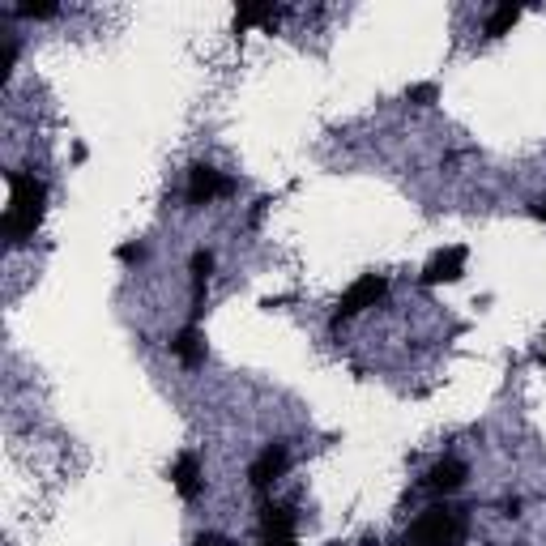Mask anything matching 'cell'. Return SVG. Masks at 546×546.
Returning <instances> with one entry per match:
<instances>
[{"instance_id": "obj_12", "label": "cell", "mask_w": 546, "mask_h": 546, "mask_svg": "<svg viewBox=\"0 0 546 546\" xmlns=\"http://www.w3.org/2000/svg\"><path fill=\"white\" fill-rule=\"evenodd\" d=\"M278 13L282 9H273V5H239L235 30H244V26H273V22H278Z\"/></svg>"}, {"instance_id": "obj_14", "label": "cell", "mask_w": 546, "mask_h": 546, "mask_svg": "<svg viewBox=\"0 0 546 546\" xmlns=\"http://www.w3.org/2000/svg\"><path fill=\"white\" fill-rule=\"evenodd\" d=\"M406 99H410V103H419V107H431V103L440 99V90H436V82H419V86H410V90H406Z\"/></svg>"}, {"instance_id": "obj_9", "label": "cell", "mask_w": 546, "mask_h": 546, "mask_svg": "<svg viewBox=\"0 0 546 546\" xmlns=\"http://www.w3.org/2000/svg\"><path fill=\"white\" fill-rule=\"evenodd\" d=\"M171 355L180 359L184 367H201L205 363V337H201V329L197 325H184L180 333L171 337Z\"/></svg>"}, {"instance_id": "obj_1", "label": "cell", "mask_w": 546, "mask_h": 546, "mask_svg": "<svg viewBox=\"0 0 546 546\" xmlns=\"http://www.w3.org/2000/svg\"><path fill=\"white\" fill-rule=\"evenodd\" d=\"M43 205H47V188H43V180H35V175H22V171H9L5 235H9V239L35 235L39 218H43Z\"/></svg>"}, {"instance_id": "obj_8", "label": "cell", "mask_w": 546, "mask_h": 546, "mask_svg": "<svg viewBox=\"0 0 546 546\" xmlns=\"http://www.w3.org/2000/svg\"><path fill=\"white\" fill-rule=\"evenodd\" d=\"M295 538V508L291 504H265L261 508V542H291Z\"/></svg>"}, {"instance_id": "obj_11", "label": "cell", "mask_w": 546, "mask_h": 546, "mask_svg": "<svg viewBox=\"0 0 546 546\" xmlns=\"http://www.w3.org/2000/svg\"><path fill=\"white\" fill-rule=\"evenodd\" d=\"M210 273H214V256L210 252H192V303L197 308L192 312H201V303H205V286H210Z\"/></svg>"}, {"instance_id": "obj_18", "label": "cell", "mask_w": 546, "mask_h": 546, "mask_svg": "<svg viewBox=\"0 0 546 546\" xmlns=\"http://www.w3.org/2000/svg\"><path fill=\"white\" fill-rule=\"evenodd\" d=\"M504 517H521V500L512 495V500H504Z\"/></svg>"}, {"instance_id": "obj_15", "label": "cell", "mask_w": 546, "mask_h": 546, "mask_svg": "<svg viewBox=\"0 0 546 546\" xmlns=\"http://www.w3.org/2000/svg\"><path fill=\"white\" fill-rule=\"evenodd\" d=\"M116 261H124V265H141V261H146V248H141V244H120V248H116Z\"/></svg>"}, {"instance_id": "obj_3", "label": "cell", "mask_w": 546, "mask_h": 546, "mask_svg": "<svg viewBox=\"0 0 546 546\" xmlns=\"http://www.w3.org/2000/svg\"><path fill=\"white\" fill-rule=\"evenodd\" d=\"M384 291H389V282L380 278V273H363L359 282H350V291L337 299V308H333V325L337 320H350V316H359L363 308H376V303L384 299Z\"/></svg>"}, {"instance_id": "obj_7", "label": "cell", "mask_w": 546, "mask_h": 546, "mask_svg": "<svg viewBox=\"0 0 546 546\" xmlns=\"http://www.w3.org/2000/svg\"><path fill=\"white\" fill-rule=\"evenodd\" d=\"M171 487L180 491V500H197L205 491V478H201V457L197 453H180L171 465Z\"/></svg>"}, {"instance_id": "obj_16", "label": "cell", "mask_w": 546, "mask_h": 546, "mask_svg": "<svg viewBox=\"0 0 546 546\" xmlns=\"http://www.w3.org/2000/svg\"><path fill=\"white\" fill-rule=\"evenodd\" d=\"M56 5H18V18H56Z\"/></svg>"}, {"instance_id": "obj_19", "label": "cell", "mask_w": 546, "mask_h": 546, "mask_svg": "<svg viewBox=\"0 0 546 546\" xmlns=\"http://www.w3.org/2000/svg\"><path fill=\"white\" fill-rule=\"evenodd\" d=\"M534 214H538V218L546 222V201H538V210H534Z\"/></svg>"}, {"instance_id": "obj_2", "label": "cell", "mask_w": 546, "mask_h": 546, "mask_svg": "<svg viewBox=\"0 0 546 546\" xmlns=\"http://www.w3.org/2000/svg\"><path fill=\"white\" fill-rule=\"evenodd\" d=\"M461 542H465V508L453 504H431L406 534V546H461Z\"/></svg>"}, {"instance_id": "obj_6", "label": "cell", "mask_w": 546, "mask_h": 546, "mask_svg": "<svg viewBox=\"0 0 546 546\" xmlns=\"http://www.w3.org/2000/svg\"><path fill=\"white\" fill-rule=\"evenodd\" d=\"M465 261H470V252H465V244H453V248H440L436 256L427 261L423 269V282L427 286H440V282H457L465 273Z\"/></svg>"}, {"instance_id": "obj_21", "label": "cell", "mask_w": 546, "mask_h": 546, "mask_svg": "<svg viewBox=\"0 0 546 546\" xmlns=\"http://www.w3.org/2000/svg\"><path fill=\"white\" fill-rule=\"evenodd\" d=\"M538 359H542V363H546V346H542V355H538Z\"/></svg>"}, {"instance_id": "obj_17", "label": "cell", "mask_w": 546, "mask_h": 546, "mask_svg": "<svg viewBox=\"0 0 546 546\" xmlns=\"http://www.w3.org/2000/svg\"><path fill=\"white\" fill-rule=\"evenodd\" d=\"M192 546H239V542H231V538H222V534H201Z\"/></svg>"}, {"instance_id": "obj_10", "label": "cell", "mask_w": 546, "mask_h": 546, "mask_svg": "<svg viewBox=\"0 0 546 546\" xmlns=\"http://www.w3.org/2000/svg\"><path fill=\"white\" fill-rule=\"evenodd\" d=\"M461 483H465V465H461L457 457H444V461H436V465L427 470V487L440 491V495L461 491Z\"/></svg>"}, {"instance_id": "obj_4", "label": "cell", "mask_w": 546, "mask_h": 546, "mask_svg": "<svg viewBox=\"0 0 546 546\" xmlns=\"http://www.w3.org/2000/svg\"><path fill=\"white\" fill-rule=\"evenodd\" d=\"M227 192H231V180L218 167H210V163L192 167V175H188V201L192 205H210L218 197H227Z\"/></svg>"}, {"instance_id": "obj_13", "label": "cell", "mask_w": 546, "mask_h": 546, "mask_svg": "<svg viewBox=\"0 0 546 546\" xmlns=\"http://www.w3.org/2000/svg\"><path fill=\"white\" fill-rule=\"evenodd\" d=\"M517 22H521V9L517 5H500V9L491 13V22H487V39H504Z\"/></svg>"}, {"instance_id": "obj_5", "label": "cell", "mask_w": 546, "mask_h": 546, "mask_svg": "<svg viewBox=\"0 0 546 546\" xmlns=\"http://www.w3.org/2000/svg\"><path fill=\"white\" fill-rule=\"evenodd\" d=\"M286 465H291V448H286V444H265V453L256 457L252 470H248L252 487H256V491H269V487L286 474Z\"/></svg>"}, {"instance_id": "obj_20", "label": "cell", "mask_w": 546, "mask_h": 546, "mask_svg": "<svg viewBox=\"0 0 546 546\" xmlns=\"http://www.w3.org/2000/svg\"><path fill=\"white\" fill-rule=\"evenodd\" d=\"M269 546H299V542H295V538H291V542H269Z\"/></svg>"}]
</instances>
